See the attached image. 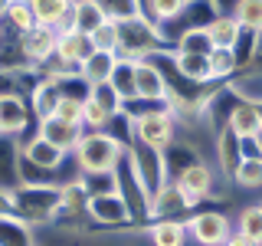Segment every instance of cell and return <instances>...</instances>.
<instances>
[{
	"instance_id": "cell-35",
	"label": "cell",
	"mask_w": 262,
	"mask_h": 246,
	"mask_svg": "<svg viewBox=\"0 0 262 246\" xmlns=\"http://www.w3.org/2000/svg\"><path fill=\"white\" fill-rule=\"evenodd\" d=\"M236 230L262 246V203H249V207H243L239 220H236Z\"/></svg>"
},
{
	"instance_id": "cell-20",
	"label": "cell",
	"mask_w": 262,
	"mask_h": 246,
	"mask_svg": "<svg viewBox=\"0 0 262 246\" xmlns=\"http://www.w3.org/2000/svg\"><path fill=\"white\" fill-rule=\"evenodd\" d=\"M226 125L233 128L236 135L243 138V141H246V138H262V109H259V105H252V102H243V98H239Z\"/></svg>"
},
{
	"instance_id": "cell-29",
	"label": "cell",
	"mask_w": 262,
	"mask_h": 246,
	"mask_svg": "<svg viewBox=\"0 0 262 246\" xmlns=\"http://www.w3.org/2000/svg\"><path fill=\"white\" fill-rule=\"evenodd\" d=\"M72 4H76V0H30L33 16H36L39 27H56V23L72 10Z\"/></svg>"
},
{
	"instance_id": "cell-2",
	"label": "cell",
	"mask_w": 262,
	"mask_h": 246,
	"mask_svg": "<svg viewBox=\"0 0 262 246\" xmlns=\"http://www.w3.org/2000/svg\"><path fill=\"white\" fill-rule=\"evenodd\" d=\"M161 49H170L164 30L147 16H131L118 23V56L121 59H154Z\"/></svg>"
},
{
	"instance_id": "cell-30",
	"label": "cell",
	"mask_w": 262,
	"mask_h": 246,
	"mask_svg": "<svg viewBox=\"0 0 262 246\" xmlns=\"http://www.w3.org/2000/svg\"><path fill=\"white\" fill-rule=\"evenodd\" d=\"M233 184L243 191H262V154H246L243 164L236 168Z\"/></svg>"
},
{
	"instance_id": "cell-33",
	"label": "cell",
	"mask_w": 262,
	"mask_h": 246,
	"mask_svg": "<svg viewBox=\"0 0 262 246\" xmlns=\"http://www.w3.org/2000/svg\"><path fill=\"white\" fill-rule=\"evenodd\" d=\"M210 69H213V79L216 82H229L239 72V63H236V53L233 49H220V46H213V53H210Z\"/></svg>"
},
{
	"instance_id": "cell-12",
	"label": "cell",
	"mask_w": 262,
	"mask_h": 246,
	"mask_svg": "<svg viewBox=\"0 0 262 246\" xmlns=\"http://www.w3.org/2000/svg\"><path fill=\"white\" fill-rule=\"evenodd\" d=\"M36 135H43L46 141H53L56 148H62L66 154H72V151H76V145H79V138L85 135V128L76 125V121L59 118V115H49V118L36 121Z\"/></svg>"
},
{
	"instance_id": "cell-13",
	"label": "cell",
	"mask_w": 262,
	"mask_h": 246,
	"mask_svg": "<svg viewBox=\"0 0 262 246\" xmlns=\"http://www.w3.org/2000/svg\"><path fill=\"white\" fill-rule=\"evenodd\" d=\"M180 213H190V203L184 200V194H180V187L174 180H167L164 187L151 194V207H147V220H158V217H174L180 220Z\"/></svg>"
},
{
	"instance_id": "cell-26",
	"label": "cell",
	"mask_w": 262,
	"mask_h": 246,
	"mask_svg": "<svg viewBox=\"0 0 262 246\" xmlns=\"http://www.w3.org/2000/svg\"><path fill=\"white\" fill-rule=\"evenodd\" d=\"M187 0H141V16L154 20L158 27H167V23H177V16L184 13Z\"/></svg>"
},
{
	"instance_id": "cell-37",
	"label": "cell",
	"mask_w": 262,
	"mask_h": 246,
	"mask_svg": "<svg viewBox=\"0 0 262 246\" xmlns=\"http://www.w3.org/2000/svg\"><path fill=\"white\" fill-rule=\"evenodd\" d=\"M89 39H92V49L118 53V23H115V20H102L92 33H89Z\"/></svg>"
},
{
	"instance_id": "cell-22",
	"label": "cell",
	"mask_w": 262,
	"mask_h": 246,
	"mask_svg": "<svg viewBox=\"0 0 262 246\" xmlns=\"http://www.w3.org/2000/svg\"><path fill=\"white\" fill-rule=\"evenodd\" d=\"M92 53V39H89V33L82 30H69V33H59V43H56V56L66 59L69 66H76L85 59V56Z\"/></svg>"
},
{
	"instance_id": "cell-9",
	"label": "cell",
	"mask_w": 262,
	"mask_h": 246,
	"mask_svg": "<svg viewBox=\"0 0 262 246\" xmlns=\"http://www.w3.org/2000/svg\"><path fill=\"white\" fill-rule=\"evenodd\" d=\"M128 154L135 158V168H138V174H141L144 187L151 194L158 191V187L167 184V168H164V154L158 151V148H147L141 141H131L128 145Z\"/></svg>"
},
{
	"instance_id": "cell-15",
	"label": "cell",
	"mask_w": 262,
	"mask_h": 246,
	"mask_svg": "<svg viewBox=\"0 0 262 246\" xmlns=\"http://www.w3.org/2000/svg\"><path fill=\"white\" fill-rule=\"evenodd\" d=\"M138 98L144 102L167 98V76L154 59H138Z\"/></svg>"
},
{
	"instance_id": "cell-25",
	"label": "cell",
	"mask_w": 262,
	"mask_h": 246,
	"mask_svg": "<svg viewBox=\"0 0 262 246\" xmlns=\"http://www.w3.org/2000/svg\"><path fill=\"white\" fill-rule=\"evenodd\" d=\"M108 82L115 86V92L125 98V102H135V98H138V63L135 59H121V56H118V63H115Z\"/></svg>"
},
{
	"instance_id": "cell-16",
	"label": "cell",
	"mask_w": 262,
	"mask_h": 246,
	"mask_svg": "<svg viewBox=\"0 0 262 246\" xmlns=\"http://www.w3.org/2000/svg\"><path fill=\"white\" fill-rule=\"evenodd\" d=\"M59 98H62V89H59V82L56 79H49L43 76L33 86V92H30V109H33V118L36 121H43L49 118V115H56V105H59Z\"/></svg>"
},
{
	"instance_id": "cell-31",
	"label": "cell",
	"mask_w": 262,
	"mask_h": 246,
	"mask_svg": "<svg viewBox=\"0 0 262 246\" xmlns=\"http://www.w3.org/2000/svg\"><path fill=\"white\" fill-rule=\"evenodd\" d=\"M174 49L177 53H203V56H210L213 53V39H210L207 27H190L174 39Z\"/></svg>"
},
{
	"instance_id": "cell-3",
	"label": "cell",
	"mask_w": 262,
	"mask_h": 246,
	"mask_svg": "<svg viewBox=\"0 0 262 246\" xmlns=\"http://www.w3.org/2000/svg\"><path fill=\"white\" fill-rule=\"evenodd\" d=\"M125 154V145L108 131H85L79 138L72 161H76L79 174H115V164Z\"/></svg>"
},
{
	"instance_id": "cell-19",
	"label": "cell",
	"mask_w": 262,
	"mask_h": 246,
	"mask_svg": "<svg viewBox=\"0 0 262 246\" xmlns=\"http://www.w3.org/2000/svg\"><path fill=\"white\" fill-rule=\"evenodd\" d=\"M23 184L20 177V145L10 135H0V191Z\"/></svg>"
},
{
	"instance_id": "cell-11",
	"label": "cell",
	"mask_w": 262,
	"mask_h": 246,
	"mask_svg": "<svg viewBox=\"0 0 262 246\" xmlns=\"http://www.w3.org/2000/svg\"><path fill=\"white\" fill-rule=\"evenodd\" d=\"M30 121H33L30 98H23V95H0V135L20 138V131H27Z\"/></svg>"
},
{
	"instance_id": "cell-27",
	"label": "cell",
	"mask_w": 262,
	"mask_h": 246,
	"mask_svg": "<svg viewBox=\"0 0 262 246\" xmlns=\"http://www.w3.org/2000/svg\"><path fill=\"white\" fill-rule=\"evenodd\" d=\"M207 33H210V39H213V46H220V49H233L236 46V39H239V33H243V27L236 23V16L233 13H220L216 20L207 27Z\"/></svg>"
},
{
	"instance_id": "cell-41",
	"label": "cell",
	"mask_w": 262,
	"mask_h": 246,
	"mask_svg": "<svg viewBox=\"0 0 262 246\" xmlns=\"http://www.w3.org/2000/svg\"><path fill=\"white\" fill-rule=\"evenodd\" d=\"M223 246H259V243H256V240H249L246 233H239V230H236V233H229V240H226Z\"/></svg>"
},
{
	"instance_id": "cell-28",
	"label": "cell",
	"mask_w": 262,
	"mask_h": 246,
	"mask_svg": "<svg viewBox=\"0 0 262 246\" xmlns=\"http://www.w3.org/2000/svg\"><path fill=\"white\" fill-rule=\"evenodd\" d=\"M4 27L10 30L13 36H23L27 30L36 27V16H33L30 0H10V7H7V13H4Z\"/></svg>"
},
{
	"instance_id": "cell-32",
	"label": "cell",
	"mask_w": 262,
	"mask_h": 246,
	"mask_svg": "<svg viewBox=\"0 0 262 246\" xmlns=\"http://www.w3.org/2000/svg\"><path fill=\"white\" fill-rule=\"evenodd\" d=\"M233 16H236V23H239L243 30L262 36V0H236Z\"/></svg>"
},
{
	"instance_id": "cell-8",
	"label": "cell",
	"mask_w": 262,
	"mask_h": 246,
	"mask_svg": "<svg viewBox=\"0 0 262 246\" xmlns=\"http://www.w3.org/2000/svg\"><path fill=\"white\" fill-rule=\"evenodd\" d=\"M56 43H59V33H56L53 27H33L20 36V53L23 59H27V66H33V69H43V66L56 56Z\"/></svg>"
},
{
	"instance_id": "cell-42",
	"label": "cell",
	"mask_w": 262,
	"mask_h": 246,
	"mask_svg": "<svg viewBox=\"0 0 262 246\" xmlns=\"http://www.w3.org/2000/svg\"><path fill=\"white\" fill-rule=\"evenodd\" d=\"M7 7H10V0H0V20H4V13H7Z\"/></svg>"
},
{
	"instance_id": "cell-1",
	"label": "cell",
	"mask_w": 262,
	"mask_h": 246,
	"mask_svg": "<svg viewBox=\"0 0 262 246\" xmlns=\"http://www.w3.org/2000/svg\"><path fill=\"white\" fill-rule=\"evenodd\" d=\"M10 197V210L20 220H27L30 227H43L59 220L62 207V184H16L7 191Z\"/></svg>"
},
{
	"instance_id": "cell-5",
	"label": "cell",
	"mask_w": 262,
	"mask_h": 246,
	"mask_svg": "<svg viewBox=\"0 0 262 246\" xmlns=\"http://www.w3.org/2000/svg\"><path fill=\"white\" fill-rule=\"evenodd\" d=\"M85 220L92 227H105V230H128V227H138L135 217H131L128 203L121 200L118 191H98V194H89L85 200Z\"/></svg>"
},
{
	"instance_id": "cell-17",
	"label": "cell",
	"mask_w": 262,
	"mask_h": 246,
	"mask_svg": "<svg viewBox=\"0 0 262 246\" xmlns=\"http://www.w3.org/2000/svg\"><path fill=\"white\" fill-rule=\"evenodd\" d=\"M170 59H174V69L180 72V76L196 82V86H210V82H216V79H213V69H210V56H203V53H177V49H174Z\"/></svg>"
},
{
	"instance_id": "cell-36",
	"label": "cell",
	"mask_w": 262,
	"mask_h": 246,
	"mask_svg": "<svg viewBox=\"0 0 262 246\" xmlns=\"http://www.w3.org/2000/svg\"><path fill=\"white\" fill-rule=\"evenodd\" d=\"M95 4H98V10L115 23L131 20V16L141 13V0H95Z\"/></svg>"
},
{
	"instance_id": "cell-18",
	"label": "cell",
	"mask_w": 262,
	"mask_h": 246,
	"mask_svg": "<svg viewBox=\"0 0 262 246\" xmlns=\"http://www.w3.org/2000/svg\"><path fill=\"white\" fill-rule=\"evenodd\" d=\"M243 102H252V105H262V59H256L252 66L239 69L233 79L226 82Z\"/></svg>"
},
{
	"instance_id": "cell-4",
	"label": "cell",
	"mask_w": 262,
	"mask_h": 246,
	"mask_svg": "<svg viewBox=\"0 0 262 246\" xmlns=\"http://www.w3.org/2000/svg\"><path fill=\"white\" fill-rule=\"evenodd\" d=\"M115 191H118L121 200L128 203V210H131V217H135V223H147L151 191L144 187V180H141V174H138L135 158L128 154V148H125V154L118 158V164H115Z\"/></svg>"
},
{
	"instance_id": "cell-38",
	"label": "cell",
	"mask_w": 262,
	"mask_h": 246,
	"mask_svg": "<svg viewBox=\"0 0 262 246\" xmlns=\"http://www.w3.org/2000/svg\"><path fill=\"white\" fill-rule=\"evenodd\" d=\"M108 121H112V112L105 109V105H98L95 98L85 95V102H82V128L85 131H102Z\"/></svg>"
},
{
	"instance_id": "cell-21",
	"label": "cell",
	"mask_w": 262,
	"mask_h": 246,
	"mask_svg": "<svg viewBox=\"0 0 262 246\" xmlns=\"http://www.w3.org/2000/svg\"><path fill=\"white\" fill-rule=\"evenodd\" d=\"M115 63H118V53H102V49H92V53L79 63V76L85 79L89 86H95V82H108Z\"/></svg>"
},
{
	"instance_id": "cell-7",
	"label": "cell",
	"mask_w": 262,
	"mask_h": 246,
	"mask_svg": "<svg viewBox=\"0 0 262 246\" xmlns=\"http://www.w3.org/2000/svg\"><path fill=\"white\" fill-rule=\"evenodd\" d=\"M184 223H187V233H190V240L196 246H223L229 240V233H233V220L223 210H213V207L187 217Z\"/></svg>"
},
{
	"instance_id": "cell-14",
	"label": "cell",
	"mask_w": 262,
	"mask_h": 246,
	"mask_svg": "<svg viewBox=\"0 0 262 246\" xmlns=\"http://www.w3.org/2000/svg\"><path fill=\"white\" fill-rule=\"evenodd\" d=\"M144 236L151 240V246H187V240H190L187 223H184V220H174V217L147 220V223H144Z\"/></svg>"
},
{
	"instance_id": "cell-40",
	"label": "cell",
	"mask_w": 262,
	"mask_h": 246,
	"mask_svg": "<svg viewBox=\"0 0 262 246\" xmlns=\"http://www.w3.org/2000/svg\"><path fill=\"white\" fill-rule=\"evenodd\" d=\"M82 102L85 98H69V95H62L59 98V105H56V115L66 121H76V125H82Z\"/></svg>"
},
{
	"instance_id": "cell-23",
	"label": "cell",
	"mask_w": 262,
	"mask_h": 246,
	"mask_svg": "<svg viewBox=\"0 0 262 246\" xmlns=\"http://www.w3.org/2000/svg\"><path fill=\"white\" fill-rule=\"evenodd\" d=\"M0 246H36V233L16 213H0Z\"/></svg>"
},
{
	"instance_id": "cell-39",
	"label": "cell",
	"mask_w": 262,
	"mask_h": 246,
	"mask_svg": "<svg viewBox=\"0 0 262 246\" xmlns=\"http://www.w3.org/2000/svg\"><path fill=\"white\" fill-rule=\"evenodd\" d=\"M89 98H95L98 105H105L112 115H118L121 109H125V98L115 92L112 82H95V86H89Z\"/></svg>"
},
{
	"instance_id": "cell-24",
	"label": "cell",
	"mask_w": 262,
	"mask_h": 246,
	"mask_svg": "<svg viewBox=\"0 0 262 246\" xmlns=\"http://www.w3.org/2000/svg\"><path fill=\"white\" fill-rule=\"evenodd\" d=\"M161 154H164V168H167V180H174L184 168H190L193 161H200V151H196L190 141H177V138L164 148Z\"/></svg>"
},
{
	"instance_id": "cell-10",
	"label": "cell",
	"mask_w": 262,
	"mask_h": 246,
	"mask_svg": "<svg viewBox=\"0 0 262 246\" xmlns=\"http://www.w3.org/2000/svg\"><path fill=\"white\" fill-rule=\"evenodd\" d=\"M246 158V148H243V138L236 135L233 128H220L216 131V171H220V177L229 180L233 184V177H236V168L243 164Z\"/></svg>"
},
{
	"instance_id": "cell-43",
	"label": "cell",
	"mask_w": 262,
	"mask_h": 246,
	"mask_svg": "<svg viewBox=\"0 0 262 246\" xmlns=\"http://www.w3.org/2000/svg\"><path fill=\"white\" fill-rule=\"evenodd\" d=\"M4 36H7V27H4V20H0V43H4Z\"/></svg>"
},
{
	"instance_id": "cell-6",
	"label": "cell",
	"mask_w": 262,
	"mask_h": 246,
	"mask_svg": "<svg viewBox=\"0 0 262 246\" xmlns=\"http://www.w3.org/2000/svg\"><path fill=\"white\" fill-rule=\"evenodd\" d=\"M174 184L180 187V194H184V200L190 203V210H196V207H200V200H207V197L216 194L220 171L210 168V164H203V161H193L190 168H184L174 177Z\"/></svg>"
},
{
	"instance_id": "cell-34",
	"label": "cell",
	"mask_w": 262,
	"mask_h": 246,
	"mask_svg": "<svg viewBox=\"0 0 262 246\" xmlns=\"http://www.w3.org/2000/svg\"><path fill=\"white\" fill-rule=\"evenodd\" d=\"M72 16H76V30H82V33H92L102 20H108V16L98 10L95 0H76L72 4Z\"/></svg>"
}]
</instances>
